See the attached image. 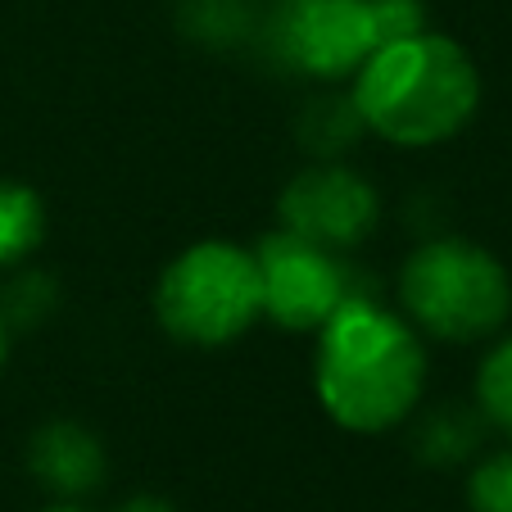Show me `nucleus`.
Masks as SVG:
<instances>
[{
	"instance_id": "nucleus-1",
	"label": "nucleus",
	"mask_w": 512,
	"mask_h": 512,
	"mask_svg": "<svg viewBox=\"0 0 512 512\" xmlns=\"http://www.w3.org/2000/svg\"><path fill=\"white\" fill-rule=\"evenodd\" d=\"M313 390L322 413L358 435L399 426L426 390V349L417 327L381 309L372 295H349L318 327Z\"/></svg>"
},
{
	"instance_id": "nucleus-2",
	"label": "nucleus",
	"mask_w": 512,
	"mask_h": 512,
	"mask_svg": "<svg viewBox=\"0 0 512 512\" xmlns=\"http://www.w3.org/2000/svg\"><path fill=\"white\" fill-rule=\"evenodd\" d=\"M349 100L372 136L426 150L472 123L481 105V73L454 37L413 32L377 46L358 64Z\"/></svg>"
},
{
	"instance_id": "nucleus-3",
	"label": "nucleus",
	"mask_w": 512,
	"mask_h": 512,
	"mask_svg": "<svg viewBox=\"0 0 512 512\" xmlns=\"http://www.w3.org/2000/svg\"><path fill=\"white\" fill-rule=\"evenodd\" d=\"M399 304L426 336L472 345L490 340L512 318V277L485 245L467 236H435L408 254L399 272Z\"/></svg>"
},
{
	"instance_id": "nucleus-4",
	"label": "nucleus",
	"mask_w": 512,
	"mask_h": 512,
	"mask_svg": "<svg viewBox=\"0 0 512 512\" xmlns=\"http://www.w3.org/2000/svg\"><path fill=\"white\" fill-rule=\"evenodd\" d=\"M155 318L173 340L223 349L263 318L254 250L232 241H200L164 268L155 286Z\"/></svg>"
},
{
	"instance_id": "nucleus-5",
	"label": "nucleus",
	"mask_w": 512,
	"mask_h": 512,
	"mask_svg": "<svg viewBox=\"0 0 512 512\" xmlns=\"http://www.w3.org/2000/svg\"><path fill=\"white\" fill-rule=\"evenodd\" d=\"M259 41L286 73L313 82L354 78L381 46L372 0H272L259 19Z\"/></svg>"
},
{
	"instance_id": "nucleus-6",
	"label": "nucleus",
	"mask_w": 512,
	"mask_h": 512,
	"mask_svg": "<svg viewBox=\"0 0 512 512\" xmlns=\"http://www.w3.org/2000/svg\"><path fill=\"white\" fill-rule=\"evenodd\" d=\"M254 263H259L263 318L286 331H318L349 295H368L354 268L336 259V250H322L286 227L254 245Z\"/></svg>"
},
{
	"instance_id": "nucleus-7",
	"label": "nucleus",
	"mask_w": 512,
	"mask_h": 512,
	"mask_svg": "<svg viewBox=\"0 0 512 512\" xmlns=\"http://www.w3.org/2000/svg\"><path fill=\"white\" fill-rule=\"evenodd\" d=\"M377 213L381 204L372 182L336 159H318L313 168L295 173L277 200L281 227L322 250H354L358 241H368Z\"/></svg>"
},
{
	"instance_id": "nucleus-8",
	"label": "nucleus",
	"mask_w": 512,
	"mask_h": 512,
	"mask_svg": "<svg viewBox=\"0 0 512 512\" xmlns=\"http://www.w3.org/2000/svg\"><path fill=\"white\" fill-rule=\"evenodd\" d=\"M105 467L109 458L100 435L82 422H68V417L37 426L28 440V472L59 499H82V494L100 490Z\"/></svg>"
},
{
	"instance_id": "nucleus-9",
	"label": "nucleus",
	"mask_w": 512,
	"mask_h": 512,
	"mask_svg": "<svg viewBox=\"0 0 512 512\" xmlns=\"http://www.w3.org/2000/svg\"><path fill=\"white\" fill-rule=\"evenodd\" d=\"M481 435H485V417L481 408H467L458 399H445L440 408L417 422L413 435V449L426 467H458L481 449Z\"/></svg>"
},
{
	"instance_id": "nucleus-10",
	"label": "nucleus",
	"mask_w": 512,
	"mask_h": 512,
	"mask_svg": "<svg viewBox=\"0 0 512 512\" xmlns=\"http://www.w3.org/2000/svg\"><path fill=\"white\" fill-rule=\"evenodd\" d=\"M259 19L250 0H182V32L195 41V46L209 50H232L241 41H250L259 32Z\"/></svg>"
},
{
	"instance_id": "nucleus-11",
	"label": "nucleus",
	"mask_w": 512,
	"mask_h": 512,
	"mask_svg": "<svg viewBox=\"0 0 512 512\" xmlns=\"http://www.w3.org/2000/svg\"><path fill=\"white\" fill-rule=\"evenodd\" d=\"M363 132H368V127H363V118H358V109L349 96L309 100L300 123H295V136H300V145L313 159H340Z\"/></svg>"
},
{
	"instance_id": "nucleus-12",
	"label": "nucleus",
	"mask_w": 512,
	"mask_h": 512,
	"mask_svg": "<svg viewBox=\"0 0 512 512\" xmlns=\"http://www.w3.org/2000/svg\"><path fill=\"white\" fill-rule=\"evenodd\" d=\"M46 241V204L28 182H0V268L23 263Z\"/></svg>"
},
{
	"instance_id": "nucleus-13",
	"label": "nucleus",
	"mask_w": 512,
	"mask_h": 512,
	"mask_svg": "<svg viewBox=\"0 0 512 512\" xmlns=\"http://www.w3.org/2000/svg\"><path fill=\"white\" fill-rule=\"evenodd\" d=\"M476 408H481L485 426L512 435V331L485 354L481 372H476Z\"/></svg>"
},
{
	"instance_id": "nucleus-14",
	"label": "nucleus",
	"mask_w": 512,
	"mask_h": 512,
	"mask_svg": "<svg viewBox=\"0 0 512 512\" xmlns=\"http://www.w3.org/2000/svg\"><path fill=\"white\" fill-rule=\"evenodd\" d=\"M55 300H59L55 281H50L46 272H23V277H14L10 286H5V295H0V313H5L10 331H28V327H37L41 318H50Z\"/></svg>"
},
{
	"instance_id": "nucleus-15",
	"label": "nucleus",
	"mask_w": 512,
	"mask_h": 512,
	"mask_svg": "<svg viewBox=\"0 0 512 512\" xmlns=\"http://www.w3.org/2000/svg\"><path fill=\"white\" fill-rule=\"evenodd\" d=\"M467 512H512V449H499L472 467Z\"/></svg>"
},
{
	"instance_id": "nucleus-16",
	"label": "nucleus",
	"mask_w": 512,
	"mask_h": 512,
	"mask_svg": "<svg viewBox=\"0 0 512 512\" xmlns=\"http://www.w3.org/2000/svg\"><path fill=\"white\" fill-rule=\"evenodd\" d=\"M372 19H377V41H399L426 32V5L422 0H372Z\"/></svg>"
},
{
	"instance_id": "nucleus-17",
	"label": "nucleus",
	"mask_w": 512,
	"mask_h": 512,
	"mask_svg": "<svg viewBox=\"0 0 512 512\" xmlns=\"http://www.w3.org/2000/svg\"><path fill=\"white\" fill-rule=\"evenodd\" d=\"M114 512H177V508L164 494H132V499H123Z\"/></svg>"
},
{
	"instance_id": "nucleus-18",
	"label": "nucleus",
	"mask_w": 512,
	"mask_h": 512,
	"mask_svg": "<svg viewBox=\"0 0 512 512\" xmlns=\"http://www.w3.org/2000/svg\"><path fill=\"white\" fill-rule=\"evenodd\" d=\"M5 358H10V322L0 313V372H5Z\"/></svg>"
},
{
	"instance_id": "nucleus-19",
	"label": "nucleus",
	"mask_w": 512,
	"mask_h": 512,
	"mask_svg": "<svg viewBox=\"0 0 512 512\" xmlns=\"http://www.w3.org/2000/svg\"><path fill=\"white\" fill-rule=\"evenodd\" d=\"M41 512H87V508H78V503H55V508H41Z\"/></svg>"
}]
</instances>
